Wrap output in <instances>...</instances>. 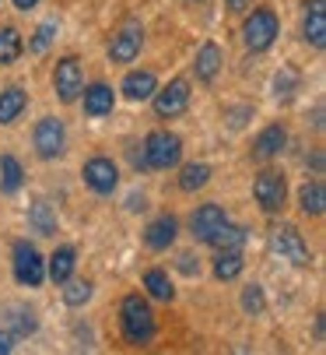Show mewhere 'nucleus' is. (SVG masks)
I'll list each match as a JSON object with an SVG mask.
<instances>
[{"instance_id":"1","label":"nucleus","mask_w":326,"mask_h":355,"mask_svg":"<svg viewBox=\"0 0 326 355\" xmlns=\"http://www.w3.org/2000/svg\"><path fill=\"white\" fill-rule=\"evenodd\" d=\"M120 327H123V338L130 345H147L154 338V313L147 306V299L141 295H127L123 306H120Z\"/></svg>"},{"instance_id":"2","label":"nucleus","mask_w":326,"mask_h":355,"mask_svg":"<svg viewBox=\"0 0 326 355\" xmlns=\"http://www.w3.org/2000/svg\"><path fill=\"white\" fill-rule=\"evenodd\" d=\"M144 159H147V169H172L183 159V141L169 130H154L144 141Z\"/></svg>"},{"instance_id":"3","label":"nucleus","mask_w":326,"mask_h":355,"mask_svg":"<svg viewBox=\"0 0 326 355\" xmlns=\"http://www.w3.org/2000/svg\"><path fill=\"white\" fill-rule=\"evenodd\" d=\"M242 39H246V46L253 49V53L270 49V46H274V39H278V15L270 11V8H256L246 18V25H242Z\"/></svg>"},{"instance_id":"4","label":"nucleus","mask_w":326,"mask_h":355,"mask_svg":"<svg viewBox=\"0 0 326 355\" xmlns=\"http://www.w3.org/2000/svg\"><path fill=\"white\" fill-rule=\"evenodd\" d=\"M270 250H274L281 261H291L295 268H305V264L312 261L309 243L302 239V232H298L295 225H278V229H270Z\"/></svg>"},{"instance_id":"5","label":"nucleus","mask_w":326,"mask_h":355,"mask_svg":"<svg viewBox=\"0 0 326 355\" xmlns=\"http://www.w3.org/2000/svg\"><path fill=\"white\" fill-rule=\"evenodd\" d=\"M253 197H256V205L266 211V215H278L284 208V200H288V183L278 169H263L253 183Z\"/></svg>"},{"instance_id":"6","label":"nucleus","mask_w":326,"mask_h":355,"mask_svg":"<svg viewBox=\"0 0 326 355\" xmlns=\"http://www.w3.org/2000/svg\"><path fill=\"white\" fill-rule=\"evenodd\" d=\"M32 141H35V155L46 159V162H53V159L64 155V148H67V130H64V123H60L57 116H42V120L35 123Z\"/></svg>"},{"instance_id":"7","label":"nucleus","mask_w":326,"mask_h":355,"mask_svg":"<svg viewBox=\"0 0 326 355\" xmlns=\"http://www.w3.org/2000/svg\"><path fill=\"white\" fill-rule=\"evenodd\" d=\"M15 278L28 288L46 282V261L32 243H15Z\"/></svg>"},{"instance_id":"8","label":"nucleus","mask_w":326,"mask_h":355,"mask_svg":"<svg viewBox=\"0 0 326 355\" xmlns=\"http://www.w3.org/2000/svg\"><path fill=\"white\" fill-rule=\"evenodd\" d=\"M53 88H57L60 103H74L84 88V71H81V60L78 57H64L53 71Z\"/></svg>"},{"instance_id":"9","label":"nucleus","mask_w":326,"mask_h":355,"mask_svg":"<svg viewBox=\"0 0 326 355\" xmlns=\"http://www.w3.org/2000/svg\"><path fill=\"white\" fill-rule=\"evenodd\" d=\"M154 113L158 116H179L186 106H190V81H183V78H176V81H169L165 88H154Z\"/></svg>"},{"instance_id":"10","label":"nucleus","mask_w":326,"mask_h":355,"mask_svg":"<svg viewBox=\"0 0 326 355\" xmlns=\"http://www.w3.org/2000/svg\"><path fill=\"white\" fill-rule=\"evenodd\" d=\"M81 176H84V183H88L95 193H113V190H116V183H120L116 162H113V159H105V155L88 159V162H84V169H81Z\"/></svg>"},{"instance_id":"11","label":"nucleus","mask_w":326,"mask_h":355,"mask_svg":"<svg viewBox=\"0 0 326 355\" xmlns=\"http://www.w3.org/2000/svg\"><path fill=\"white\" fill-rule=\"evenodd\" d=\"M141 42H144L141 25H123L113 35V42H109V60H113V64H130L141 53Z\"/></svg>"},{"instance_id":"12","label":"nucleus","mask_w":326,"mask_h":355,"mask_svg":"<svg viewBox=\"0 0 326 355\" xmlns=\"http://www.w3.org/2000/svg\"><path fill=\"white\" fill-rule=\"evenodd\" d=\"M225 222H228V218H225V211L217 208V205H200V208L193 211V218H190V229H193V236H197L200 243H207Z\"/></svg>"},{"instance_id":"13","label":"nucleus","mask_w":326,"mask_h":355,"mask_svg":"<svg viewBox=\"0 0 326 355\" xmlns=\"http://www.w3.org/2000/svg\"><path fill=\"white\" fill-rule=\"evenodd\" d=\"M305 42H312L316 49L326 46V4L323 0H305Z\"/></svg>"},{"instance_id":"14","label":"nucleus","mask_w":326,"mask_h":355,"mask_svg":"<svg viewBox=\"0 0 326 355\" xmlns=\"http://www.w3.org/2000/svg\"><path fill=\"white\" fill-rule=\"evenodd\" d=\"M176 236H179L176 215H161V218H154V222L144 229V243H147L151 250H169V246L176 243Z\"/></svg>"},{"instance_id":"15","label":"nucleus","mask_w":326,"mask_h":355,"mask_svg":"<svg viewBox=\"0 0 326 355\" xmlns=\"http://www.w3.org/2000/svg\"><path fill=\"white\" fill-rule=\"evenodd\" d=\"M284 144H288V130L281 123H274V127L260 130V137L253 141V155L256 159H274V155L284 151Z\"/></svg>"},{"instance_id":"16","label":"nucleus","mask_w":326,"mask_h":355,"mask_svg":"<svg viewBox=\"0 0 326 355\" xmlns=\"http://www.w3.org/2000/svg\"><path fill=\"white\" fill-rule=\"evenodd\" d=\"M158 88V78L151 71H130L123 78V95L130 98V103H144V98H151Z\"/></svg>"},{"instance_id":"17","label":"nucleus","mask_w":326,"mask_h":355,"mask_svg":"<svg viewBox=\"0 0 326 355\" xmlns=\"http://www.w3.org/2000/svg\"><path fill=\"white\" fill-rule=\"evenodd\" d=\"M84 92V113L88 116H105V113H113L116 106V95L109 85H91V88H81Z\"/></svg>"},{"instance_id":"18","label":"nucleus","mask_w":326,"mask_h":355,"mask_svg":"<svg viewBox=\"0 0 326 355\" xmlns=\"http://www.w3.org/2000/svg\"><path fill=\"white\" fill-rule=\"evenodd\" d=\"M25 106H28V95L18 85L4 88V92H0V123H15L25 113Z\"/></svg>"},{"instance_id":"19","label":"nucleus","mask_w":326,"mask_h":355,"mask_svg":"<svg viewBox=\"0 0 326 355\" xmlns=\"http://www.w3.org/2000/svg\"><path fill=\"white\" fill-rule=\"evenodd\" d=\"M28 225H32V232H39V236H53L57 232V211H53V205L49 200H35V205L28 208Z\"/></svg>"},{"instance_id":"20","label":"nucleus","mask_w":326,"mask_h":355,"mask_svg":"<svg viewBox=\"0 0 326 355\" xmlns=\"http://www.w3.org/2000/svg\"><path fill=\"white\" fill-rule=\"evenodd\" d=\"M193 71H197L200 81H214L217 71H221V49H217L214 42H203V46H200V53H197Z\"/></svg>"},{"instance_id":"21","label":"nucleus","mask_w":326,"mask_h":355,"mask_svg":"<svg viewBox=\"0 0 326 355\" xmlns=\"http://www.w3.org/2000/svg\"><path fill=\"white\" fill-rule=\"evenodd\" d=\"M217 253L221 250H235V253H242V246H246V229L242 225H232V222H225L221 229H217L210 239H207Z\"/></svg>"},{"instance_id":"22","label":"nucleus","mask_w":326,"mask_h":355,"mask_svg":"<svg viewBox=\"0 0 326 355\" xmlns=\"http://www.w3.org/2000/svg\"><path fill=\"white\" fill-rule=\"evenodd\" d=\"M74 264H78V253H74L71 246H60V250L49 257V278L64 285V282L74 275Z\"/></svg>"},{"instance_id":"23","label":"nucleus","mask_w":326,"mask_h":355,"mask_svg":"<svg viewBox=\"0 0 326 355\" xmlns=\"http://www.w3.org/2000/svg\"><path fill=\"white\" fill-rule=\"evenodd\" d=\"M298 205H302V211H305V215H323L326 190H323V183H319V180L302 183V190H298Z\"/></svg>"},{"instance_id":"24","label":"nucleus","mask_w":326,"mask_h":355,"mask_svg":"<svg viewBox=\"0 0 326 355\" xmlns=\"http://www.w3.org/2000/svg\"><path fill=\"white\" fill-rule=\"evenodd\" d=\"M21 49H25V42H21V32L18 28H0V67H11L18 57H21Z\"/></svg>"},{"instance_id":"25","label":"nucleus","mask_w":326,"mask_h":355,"mask_svg":"<svg viewBox=\"0 0 326 355\" xmlns=\"http://www.w3.org/2000/svg\"><path fill=\"white\" fill-rule=\"evenodd\" d=\"M242 275V253L235 250H221L217 253V261H214V278L217 282H232Z\"/></svg>"},{"instance_id":"26","label":"nucleus","mask_w":326,"mask_h":355,"mask_svg":"<svg viewBox=\"0 0 326 355\" xmlns=\"http://www.w3.org/2000/svg\"><path fill=\"white\" fill-rule=\"evenodd\" d=\"M21 162L15 155H0V190L4 193H18L21 190Z\"/></svg>"},{"instance_id":"27","label":"nucleus","mask_w":326,"mask_h":355,"mask_svg":"<svg viewBox=\"0 0 326 355\" xmlns=\"http://www.w3.org/2000/svg\"><path fill=\"white\" fill-rule=\"evenodd\" d=\"M207 180H210V166H207V162H190V166H183V173H179V190L193 193V190L207 187Z\"/></svg>"},{"instance_id":"28","label":"nucleus","mask_w":326,"mask_h":355,"mask_svg":"<svg viewBox=\"0 0 326 355\" xmlns=\"http://www.w3.org/2000/svg\"><path fill=\"white\" fill-rule=\"evenodd\" d=\"M8 334L11 338H28V334H35V327H39V320H35V313L28 310V306H15L11 310V317H8Z\"/></svg>"},{"instance_id":"29","label":"nucleus","mask_w":326,"mask_h":355,"mask_svg":"<svg viewBox=\"0 0 326 355\" xmlns=\"http://www.w3.org/2000/svg\"><path fill=\"white\" fill-rule=\"evenodd\" d=\"M144 288H147L154 299H161V302H172V299H176V288H172L169 275L158 271V268H151V271L144 275Z\"/></svg>"},{"instance_id":"30","label":"nucleus","mask_w":326,"mask_h":355,"mask_svg":"<svg viewBox=\"0 0 326 355\" xmlns=\"http://www.w3.org/2000/svg\"><path fill=\"white\" fill-rule=\"evenodd\" d=\"M295 92H298V71H291V67H281V71H278V78H274V95L288 103V98H291Z\"/></svg>"},{"instance_id":"31","label":"nucleus","mask_w":326,"mask_h":355,"mask_svg":"<svg viewBox=\"0 0 326 355\" xmlns=\"http://www.w3.org/2000/svg\"><path fill=\"white\" fill-rule=\"evenodd\" d=\"M67 288H64V302L67 306H84V302L91 299V282H64Z\"/></svg>"},{"instance_id":"32","label":"nucleus","mask_w":326,"mask_h":355,"mask_svg":"<svg viewBox=\"0 0 326 355\" xmlns=\"http://www.w3.org/2000/svg\"><path fill=\"white\" fill-rule=\"evenodd\" d=\"M242 310L246 313H263L266 310V299H263V288L260 285H246L242 288Z\"/></svg>"},{"instance_id":"33","label":"nucleus","mask_w":326,"mask_h":355,"mask_svg":"<svg viewBox=\"0 0 326 355\" xmlns=\"http://www.w3.org/2000/svg\"><path fill=\"white\" fill-rule=\"evenodd\" d=\"M53 32H57V25H53V21H42V25L35 28V35H32V42H28L32 53H46L49 42H53Z\"/></svg>"},{"instance_id":"34","label":"nucleus","mask_w":326,"mask_h":355,"mask_svg":"<svg viewBox=\"0 0 326 355\" xmlns=\"http://www.w3.org/2000/svg\"><path fill=\"white\" fill-rule=\"evenodd\" d=\"M179 268H183L186 275H197V271H200V264H193V257H190V253H183V257H179Z\"/></svg>"},{"instance_id":"35","label":"nucleus","mask_w":326,"mask_h":355,"mask_svg":"<svg viewBox=\"0 0 326 355\" xmlns=\"http://www.w3.org/2000/svg\"><path fill=\"white\" fill-rule=\"evenodd\" d=\"M249 4H253V0H225V8H228V11H235V15H239V11H246Z\"/></svg>"},{"instance_id":"36","label":"nucleus","mask_w":326,"mask_h":355,"mask_svg":"<svg viewBox=\"0 0 326 355\" xmlns=\"http://www.w3.org/2000/svg\"><path fill=\"white\" fill-rule=\"evenodd\" d=\"M130 162H134L137 169H147V159H144V148H141V151H130Z\"/></svg>"},{"instance_id":"37","label":"nucleus","mask_w":326,"mask_h":355,"mask_svg":"<svg viewBox=\"0 0 326 355\" xmlns=\"http://www.w3.org/2000/svg\"><path fill=\"white\" fill-rule=\"evenodd\" d=\"M11 348H15V338L11 334H0V355H8Z\"/></svg>"},{"instance_id":"38","label":"nucleus","mask_w":326,"mask_h":355,"mask_svg":"<svg viewBox=\"0 0 326 355\" xmlns=\"http://www.w3.org/2000/svg\"><path fill=\"white\" fill-rule=\"evenodd\" d=\"M35 4H39V0H15L18 11H28V8H35Z\"/></svg>"}]
</instances>
